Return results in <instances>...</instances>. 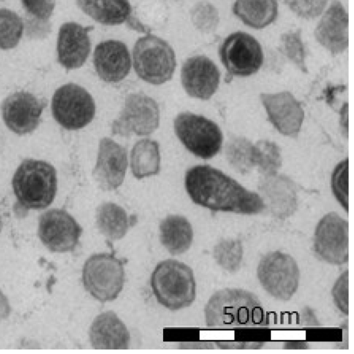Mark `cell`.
<instances>
[{
    "label": "cell",
    "instance_id": "cell-1",
    "mask_svg": "<svg viewBox=\"0 0 354 354\" xmlns=\"http://www.w3.org/2000/svg\"><path fill=\"white\" fill-rule=\"evenodd\" d=\"M185 186L192 201L212 211L253 214L265 207L262 198L209 165L187 170Z\"/></svg>",
    "mask_w": 354,
    "mask_h": 354
},
{
    "label": "cell",
    "instance_id": "cell-2",
    "mask_svg": "<svg viewBox=\"0 0 354 354\" xmlns=\"http://www.w3.org/2000/svg\"><path fill=\"white\" fill-rule=\"evenodd\" d=\"M206 325L230 328L264 326L266 314L258 297L240 288H225L216 292L205 308Z\"/></svg>",
    "mask_w": 354,
    "mask_h": 354
},
{
    "label": "cell",
    "instance_id": "cell-3",
    "mask_svg": "<svg viewBox=\"0 0 354 354\" xmlns=\"http://www.w3.org/2000/svg\"><path fill=\"white\" fill-rule=\"evenodd\" d=\"M150 285L158 302L172 311L189 306L195 299L194 272L177 260L158 263L151 274Z\"/></svg>",
    "mask_w": 354,
    "mask_h": 354
},
{
    "label": "cell",
    "instance_id": "cell-4",
    "mask_svg": "<svg viewBox=\"0 0 354 354\" xmlns=\"http://www.w3.org/2000/svg\"><path fill=\"white\" fill-rule=\"evenodd\" d=\"M12 188L18 203L28 209H44L53 201L57 192V174L50 164L26 159L12 178Z\"/></svg>",
    "mask_w": 354,
    "mask_h": 354
},
{
    "label": "cell",
    "instance_id": "cell-5",
    "mask_svg": "<svg viewBox=\"0 0 354 354\" xmlns=\"http://www.w3.org/2000/svg\"><path fill=\"white\" fill-rule=\"evenodd\" d=\"M133 65L140 79L151 84H162L173 76L176 55L165 40L147 32L135 43Z\"/></svg>",
    "mask_w": 354,
    "mask_h": 354
},
{
    "label": "cell",
    "instance_id": "cell-6",
    "mask_svg": "<svg viewBox=\"0 0 354 354\" xmlns=\"http://www.w3.org/2000/svg\"><path fill=\"white\" fill-rule=\"evenodd\" d=\"M82 278L85 290L95 299L113 301L124 284V261L112 253L94 254L84 262Z\"/></svg>",
    "mask_w": 354,
    "mask_h": 354
},
{
    "label": "cell",
    "instance_id": "cell-7",
    "mask_svg": "<svg viewBox=\"0 0 354 354\" xmlns=\"http://www.w3.org/2000/svg\"><path fill=\"white\" fill-rule=\"evenodd\" d=\"M257 274L264 290L277 299L288 300L298 289V265L294 258L286 252L267 253L259 261Z\"/></svg>",
    "mask_w": 354,
    "mask_h": 354
},
{
    "label": "cell",
    "instance_id": "cell-8",
    "mask_svg": "<svg viewBox=\"0 0 354 354\" xmlns=\"http://www.w3.org/2000/svg\"><path fill=\"white\" fill-rule=\"evenodd\" d=\"M174 127L180 142L195 156L209 159L220 151L222 132L215 122L204 116L181 113L175 118Z\"/></svg>",
    "mask_w": 354,
    "mask_h": 354
},
{
    "label": "cell",
    "instance_id": "cell-9",
    "mask_svg": "<svg viewBox=\"0 0 354 354\" xmlns=\"http://www.w3.org/2000/svg\"><path fill=\"white\" fill-rule=\"evenodd\" d=\"M51 109L55 120L68 130L83 128L91 122L95 113L92 96L84 88L73 83L62 85L56 90Z\"/></svg>",
    "mask_w": 354,
    "mask_h": 354
},
{
    "label": "cell",
    "instance_id": "cell-10",
    "mask_svg": "<svg viewBox=\"0 0 354 354\" xmlns=\"http://www.w3.org/2000/svg\"><path fill=\"white\" fill-rule=\"evenodd\" d=\"M218 54L232 76H250L257 73L263 62L261 44L253 36L243 31L234 32L225 37Z\"/></svg>",
    "mask_w": 354,
    "mask_h": 354
},
{
    "label": "cell",
    "instance_id": "cell-11",
    "mask_svg": "<svg viewBox=\"0 0 354 354\" xmlns=\"http://www.w3.org/2000/svg\"><path fill=\"white\" fill-rule=\"evenodd\" d=\"M160 112L158 104L144 93H132L125 98L124 107L112 124V133L127 136L132 133L148 136L158 127Z\"/></svg>",
    "mask_w": 354,
    "mask_h": 354
},
{
    "label": "cell",
    "instance_id": "cell-12",
    "mask_svg": "<svg viewBox=\"0 0 354 354\" xmlns=\"http://www.w3.org/2000/svg\"><path fill=\"white\" fill-rule=\"evenodd\" d=\"M349 225L335 212H329L318 222L313 236V248L323 261L335 265L348 261Z\"/></svg>",
    "mask_w": 354,
    "mask_h": 354
},
{
    "label": "cell",
    "instance_id": "cell-13",
    "mask_svg": "<svg viewBox=\"0 0 354 354\" xmlns=\"http://www.w3.org/2000/svg\"><path fill=\"white\" fill-rule=\"evenodd\" d=\"M82 231L77 221L62 209H48L39 218V238L53 252L73 251L79 244Z\"/></svg>",
    "mask_w": 354,
    "mask_h": 354
},
{
    "label": "cell",
    "instance_id": "cell-14",
    "mask_svg": "<svg viewBox=\"0 0 354 354\" xmlns=\"http://www.w3.org/2000/svg\"><path fill=\"white\" fill-rule=\"evenodd\" d=\"M46 103L33 94L17 91L2 103V117L7 127L18 135L29 133L39 123Z\"/></svg>",
    "mask_w": 354,
    "mask_h": 354
},
{
    "label": "cell",
    "instance_id": "cell-15",
    "mask_svg": "<svg viewBox=\"0 0 354 354\" xmlns=\"http://www.w3.org/2000/svg\"><path fill=\"white\" fill-rule=\"evenodd\" d=\"M127 165L126 149L113 140L104 138L100 142L97 159L92 174L102 189L113 190L122 183Z\"/></svg>",
    "mask_w": 354,
    "mask_h": 354
},
{
    "label": "cell",
    "instance_id": "cell-16",
    "mask_svg": "<svg viewBox=\"0 0 354 354\" xmlns=\"http://www.w3.org/2000/svg\"><path fill=\"white\" fill-rule=\"evenodd\" d=\"M217 66L203 55L188 58L181 68L180 79L185 91L192 97L208 100L216 92L220 82Z\"/></svg>",
    "mask_w": 354,
    "mask_h": 354
},
{
    "label": "cell",
    "instance_id": "cell-17",
    "mask_svg": "<svg viewBox=\"0 0 354 354\" xmlns=\"http://www.w3.org/2000/svg\"><path fill=\"white\" fill-rule=\"evenodd\" d=\"M93 26H82L75 22L64 24L57 38V59L67 70L81 67L91 52V42L88 32Z\"/></svg>",
    "mask_w": 354,
    "mask_h": 354
},
{
    "label": "cell",
    "instance_id": "cell-18",
    "mask_svg": "<svg viewBox=\"0 0 354 354\" xmlns=\"http://www.w3.org/2000/svg\"><path fill=\"white\" fill-rule=\"evenodd\" d=\"M261 99L270 121L280 133L288 136L298 134L304 113L300 104L290 93H264Z\"/></svg>",
    "mask_w": 354,
    "mask_h": 354
},
{
    "label": "cell",
    "instance_id": "cell-19",
    "mask_svg": "<svg viewBox=\"0 0 354 354\" xmlns=\"http://www.w3.org/2000/svg\"><path fill=\"white\" fill-rule=\"evenodd\" d=\"M319 44L333 55L343 53L348 46V15L343 5L333 1L314 32Z\"/></svg>",
    "mask_w": 354,
    "mask_h": 354
},
{
    "label": "cell",
    "instance_id": "cell-20",
    "mask_svg": "<svg viewBox=\"0 0 354 354\" xmlns=\"http://www.w3.org/2000/svg\"><path fill=\"white\" fill-rule=\"evenodd\" d=\"M93 64L100 79L106 82H118L129 73L131 66L130 53L123 42L106 40L95 46Z\"/></svg>",
    "mask_w": 354,
    "mask_h": 354
},
{
    "label": "cell",
    "instance_id": "cell-21",
    "mask_svg": "<svg viewBox=\"0 0 354 354\" xmlns=\"http://www.w3.org/2000/svg\"><path fill=\"white\" fill-rule=\"evenodd\" d=\"M92 347L96 349H127L130 334L124 322L113 311L95 317L88 330Z\"/></svg>",
    "mask_w": 354,
    "mask_h": 354
},
{
    "label": "cell",
    "instance_id": "cell-22",
    "mask_svg": "<svg viewBox=\"0 0 354 354\" xmlns=\"http://www.w3.org/2000/svg\"><path fill=\"white\" fill-rule=\"evenodd\" d=\"M79 8L97 23L116 26L127 22L132 17L129 0H76Z\"/></svg>",
    "mask_w": 354,
    "mask_h": 354
},
{
    "label": "cell",
    "instance_id": "cell-23",
    "mask_svg": "<svg viewBox=\"0 0 354 354\" xmlns=\"http://www.w3.org/2000/svg\"><path fill=\"white\" fill-rule=\"evenodd\" d=\"M159 231L161 244L172 255L183 254L189 249L194 233L185 217L177 214L167 216L161 221Z\"/></svg>",
    "mask_w": 354,
    "mask_h": 354
},
{
    "label": "cell",
    "instance_id": "cell-24",
    "mask_svg": "<svg viewBox=\"0 0 354 354\" xmlns=\"http://www.w3.org/2000/svg\"><path fill=\"white\" fill-rule=\"evenodd\" d=\"M232 11L245 25L262 29L276 20L278 3L277 0H235Z\"/></svg>",
    "mask_w": 354,
    "mask_h": 354
},
{
    "label": "cell",
    "instance_id": "cell-25",
    "mask_svg": "<svg viewBox=\"0 0 354 354\" xmlns=\"http://www.w3.org/2000/svg\"><path fill=\"white\" fill-rule=\"evenodd\" d=\"M130 223L125 210L115 203H104L96 209L97 228L104 236L111 241L122 239L129 228Z\"/></svg>",
    "mask_w": 354,
    "mask_h": 354
},
{
    "label": "cell",
    "instance_id": "cell-26",
    "mask_svg": "<svg viewBox=\"0 0 354 354\" xmlns=\"http://www.w3.org/2000/svg\"><path fill=\"white\" fill-rule=\"evenodd\" d=\"M160 162L159 145L156 141L143 139L134 145L131 152V168L136 178L157 174Z\"/></svg>",
    "mask_w": 354,
    "mask_h": 354
},
{
    "label": "cell",
    "instance_id": "cell-27",
    "mask_svg": "<svg viewBox=\"0 0 354 354\" xmlns=\"http://www.w3.org/2000/svg\"><path fill=\"white\" fill-rule=\"evenodd\" d=\"M288 185L279 179L268 183L263 191L271 211L279 218L291 215L297 206L294 190Z\"/></svg>",
    "mask_w": 354,
    "mask_h": 354
},
{
    "label": "cell",
    "instance_id": "cell-28",
    "mask_svg": "<svg viewBox=\"0 0 354 354\" xmlns=\"http://www.w3.org/2000/svg\"><path fill=\"white\" fill-rule=\"evenodd\" d=\"M225 155L231 167L240 174H247L254 167V145L243 137L231 138L225 145Z\"/></svg>",
    "mask_w": 354,
    "mask_h": 354
},
{
    "label": "cell",
    "instance_id": "cell-29",
    "mask_svg": "<svg viewBox=\"0 0 354 354\" xmlns=\"http://www.w3.org/2000/svg\"><path fill=\"white\" fill-rule=\"evenodd\" d=\"M254 161L261 174L274 176L281 162L280 150L272 142L260 140L254 145Z\"/></svg>",
    "mask_w": 354,
    "mask_h": 354
},
{
    "label": "cell",
    "instance_id": "cell-30",
    "mask_svg": "<svg viewBox=\"0 0 354 354\" xmlns=\"http://www.w3.org/2000/svg\"><path fill=\"white\" fill-rule=\"evenodd\" d=\"M213 254L221 268L228 272H236L242 262L243 245L238 239H223L214 246Z\"/></svg>",
    "mask_w": 354,
    "mask_h": 354
},
{
    "label": "cell",
    "instance_id": "cell-31",
    "mask_svg": "<svg viewBox=\"0 0 354 354\" xmlns=\"http://www.w3.org/2000/svg\"><path fill=\"white\" fill-rule=\"evenodd\" d=\"M24 24L21 19L14 12L0 9V48L15 47L22 35Z\"/></svg>",
    "mask_w": 354,
    "mask_h": 354
},
{
    "label": "cell",
    "instance_id": "cell-32",
    "mask_svg": "<svg viewBox=\"0 0 354 354\" xmlns=\"http://www.w3.org/2000/svg\"><path fill=\"white\" fill-rule=\"evenodd\" d=\"M280 50L303 71H306V50L301 39V29L289 30L281 35Z\"/></svg>",
    "mask_w": 354,
    "mask_h": 354
},
{
    "label": "cell",
    "instance_id": "cell-33",
    "mask_svg": "<svg viewBox=\"0 0 354 354\" xmlns=\"http://www.w3.org/2000/svg\"><path fill=\"white\" fill-rule=\"evenodd\" d=\"M190 15L194 26L203 32L209 33L214 31L219 23L218 10L206 1L194 5L191 9Z\"/></svg>",
    "mask_w": 354,
    "mask_h": 354
},
{
    "label": "cell",
    "instance_id": "cell-34",
    "mask_svg": "<svg viewBox=\"0 0 354 354\" xmlns=\"http://www.w3.org/2000/svg\"><path fill=\"white\" fill-rule=\"evenodd\" d=\"M348 160L339 162L335 168L331 178L332 190L336 199L348 212Z\"/></svg>",
    "mask_w": 354,
    "mask_h": 354
},
{
    "label": "cell",
    "instance_id": "cell-35",
    "mask_svg": "<svg viewBox=\"0 0 354 354\" xmlns=\"http://www.w3.org/2000/svg\"><path fill=\"white\" fill-rule=\"evenodd\" d=\"M289 9L303 19L318 17L324 10L328 0H282Z\"/></svg>",
    "mask_w": 354,
    "mask_h": 354
},
{
    "label": "cell",
    "instance_id": "cell-36",
    "mask_svg": "<svg viewBox=\"0 0 354 354\" xmlns=\"http://www.w3.org/2000/svg\"><path fill=\"white\" fill-rule=\"evenodd\" d=\"M348 271L342 272L335 282L332 289L334 303L344 314L349 313L348 305Z\"/></svg>",
    "mask_w": 354,
    "mask_h": 354
},
{
    "label": "cell",
    "instance_id": "cell-37",
    "mask_svg": "<svg viewBox=\"0 0 354 354\" xmlns=\"http://www.w3.org/2000/svg\"><path fill=\"white\" fill-rule=\"evenodd\" d=\"M26 11L38 19H48L55 8L53 0H21Z\"/></svg>",
    "mask_w": 354,
    "mask_h": 354
},
{
    "label": "cell",
    "instance_id": "cell-38",
    "mask_svg": "<svg viewBox=\"0 0 354 354\" xmlns=\"http://www.w3.org/2000/svg\"><path fill=\"white\" fill-rule=\"evenodd\" d=\"M217 346L221 348H259L263 346L260 342H221L216 343Z\"/></svg>",
    "mask_w": 354,
    "mask_h": 354
},
{
    "label": "cell",
    "instance_id": "cell-39",
    "mask_svg": "<svg viewBox=\"0 0 354 354\" xmlns=\"http://www.w3.org/2000/svg\"><path fill=\"white\" fill-rule=\"evenodd\" d=\"M9 306L4 295L0 291V320L8 316Z\"/></svg>",
    "mask_w": 354,
    "mask_h": 354
},
{
    "label": "cell",
    "instance_id": "cell-40",
    "mask_svg": "<svg viewBox=\"0 0 354 354\" xmlns=\"http://www.w3.org/2000/svg\"><path fill=\"white\" fill-rule=\"evenodd\" d=\"M2 228H3V221H2L1 216L0 214V233L2 230Z\"/></svg>",
    "mask_w": 354,
    "mask_h": 354
}]
</instances>
